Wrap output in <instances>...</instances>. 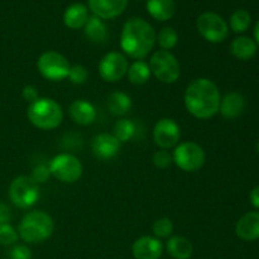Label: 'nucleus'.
<instances>
[{"label":"nucleus","mask_w":259,"mask_h":259,"mask_svg":"<svg viewBox=\"0 0 259 259\" xmlns=\"http://www.w3.org/2000/svg\"><path fill=\"white\" fill-rule=\"evenodd\" d=\"M187 111L200 120H206L219 113L220 91L210 78L200 77L192 81L185 91Z\"/></svg>","instance_id":"obj_1"},{"label":"nucleus","mask_w":259,"mask_h":259,"mask_svg":"<svg viewBox=\"0 0 259 259\" xmlns=\"http://www.w3.org/2000/svg\"><path fill=\"white\" fill-rule=\"evenodd\" d=\"M156 32L153 27L142 18H131L123 25L120 47L125 56L133 60H143L156 45Z\"/></svg>","instance_id":"obj_2"},{"label":"nucleus","mask_w":259,"mask_h":259,"mask_svg":"<svg viewBox=\"0 0 259 259\" xmlns=\"http://www.w3.org/2000/svg\"><path fill=\"white\" fill-rule=\"evenodd\" d=\"M55 230L52 217L43 210H34L23 217L18 227V234L23 242L37 244L51 238Z\"/></svg>","instance_id":"obj_3"},{"label":"nucleus","mask_w":259,"mask_h":259,"mask_svg":"<svg viewBox=\"0 0 259 259\" xmlns=\"http://www.w3.org/2000/svg\"><path fill=\"white\" fill-rule=\"evenodd\" d=\"M28 120L38 129L52 131L63 120V110L60 104L51 98H39L29 104L27 109Z\"/></svg>","instance_id":"obj_4"},{"label":"nucleus","mask_w":259,"mask_h":259,"mask_svg":"<svg viewBox=\"0 0 259 259\" xmlns=\"http://www.w3.org/2000/svg\"><path fill=\"white\" fill-rule=\"evenodd\" d=\"M148 65L152 75L163 83L176 82L181 75L179 61L169 51H156L152 55Z\"/></svg>","instance_id":"obj_5"},{"label":"nucleus","mask_w":259,"mask_h":259,"mask_svg":"<svg viewBox=\"0 0 259 259\" xmlns=\"http://www.w3.org/2000/svg\"><path fill=\"white\" fill-rule=\"evenodd\" d=\"M51 176L63 184H75L82 176V163L76 156L70 153H60L48 163Z\"/></svg>","instance_id":"obj_6"},{"label":"nucleus","mask_w":259,"mask_h":259,"mask_svg":"<svg viewBox=\"0 0 259 259\" xmlns=\"http://www.w3.org/2000/svg\"><path fill=\"white\" fill-rule=\"evenodd\" d=\"M206 154L204 148L195 142H182L175 147L172 161L184 172H196L204 166Z\"/></svg>","instance_id":"obj_7"},{"label":"nucleus","mask_w":259,"mask_h":259,"mask_svg":"<svg viewBox=\"0 0 259 259\" xmlns=\"http://www.w3.org/2000/svg\"><path fill=\"white\" fill-rule=\"evenodd\" d=\"M10 201L19 209L33 206L39 199V185L30 176H18L9 186Z\"/></svg>","instance_id":"obj_8"},{"label":"nucleus","mask_w":259,"mask_h":259,"mask_svg":"<svg viewBox=\"0 0 259 259\" xmlns=\"http://www.w3.org/2000/svg\"><path fill=\"white\" fill-rule=\"evenodd\" d=\"M37 68L43 77L57 82L68 77L71 63L62 53L57 51H47L38 58Z\"/></svg>","instance_id":"obj_9"},{"label":"nucleus","mask_w":259,"mask_h":259,"mask_svg":"<svg viewBox=\"0 0 259 259\" xmlns=\"http://www.w3.org/2000/svg\"><path fill=\"white\" fill-rule=\"evenodd\" d=\"M197 30L204 39L210 43H222L229 34L227 22L217 13H202L196 22Z\"/></svg>","instance_id":"obj_10"},{"label":"nucleus","mask_w":259,"mask_h":259,"mask_svg":"<svg viewBox=\"0 0 259 259\" xmlns=\"http://www.w3.org/2000/svg\"><path fill=\"white\" fill-rule=\"evenodd\" d=\"M128 67L129 62L126 56L121 52L113 51L101 58L99 63V73L106 82H118L124 76H126Z\"/></svg>","instance_id":"obj_11"},{"label":"nucleus","mask_w":259,"mask_h":259,"mask_svg":"<svg viewBox=\"0 0 259 259\" xmlns=\"http://www.w3.org/2000/svg\"><path fill=\"white\" fill-rule=\"evenodd\" d=\"M181 138L180 125L171 118H162L156 123L153 128L154 143L161 149L174 148L179 144Z\"/></svg>","instance_id":"obj_12"},{"label":"nucleus","mask_w":259,"mask_h":259,"mask_svg":"<svg viewBox=\"0 0 259 259\" xmlns=\"http://www.w3.org/2000/svg\"><path fill=\"white\" fill-rule=\"evenodd\" d=\"M121 143L114 137V134L100 133L95 136L91 142V149L96 158L109 161L113 159L120 151Z\"/></svg>","instance_id":"obj_13"},{"label":"nucleus","mask_w":259,"mask_h":259,"mask_svg":"<svg viewBox=\"0 0 259 259\" xmlns=\"http://www.w3.org/2000/svg\"><path fill=\"white\" fill-rule=\"evenodd\" d=\"M132 253L136 259H159L163 253V244L158 238L144 235L133 243Z\"/></svg>","instance_id":"obj_14"},{"label":"nucleus","mask_w":259,"mask_h":259,"mask_svg":"<svg viewBox=\"0 0 259 259\" xmlns=\"http://www.w3.org/2000/svg\"><path fill=\"white\" fill-rule=\"evenodd\" d=\"M89 9L100 19H114L123 14L128 0H88Z\"/></svg>","instance_id":"obj_15"},{"label":"nucleus","mask_w":259,"mask_h":259,"mask_svg":"<svg viewBox=\"0 0 259 259\" xmlns=\"http://www.w3.org/2000/svg\"><path fill=\"white\" fill-rule=\"evenodd\" d=\"M68 114L70 118L72 119L73 123L78 124V125H90L95 121L96 109L90 101L85 100V99H78L71 103L70 108H68Z\"/></svg>","instance_id":"obj_16"},{"label":"nucleus","mask_w":259,"mask_h":259,"mask_svg":"<svg viewBox=\"0 0 259 259\" xmlns=\"http://www.w3.org/2000/svg\"><path fill=\"white\" fill-rule=\"evenodd\" d=\"M238 237L247 242L259 239V212L250 211L243 215L235 225Z\"/></svg>","instance_id":"obj_17"},{"label":"nucleus","mask_w":259,"mask_h":259,"mask_svg":"<svg viewBox=\"0 0 259 259\" xmlns=\"http://www.w3.org/2000/svg\"><path fill=\"white\" fill-rule=\"evenodd\" d=\"M244 108V96L239 93H229L220 100L219 113L225 119H235L242 115Z\"/></svg>","instance_id":"obj_18"},{"label":"nucleus","mask_w":259,"mask_h":259,"mask_svg":"<svg viewBox=\"0 0 259 259\" xmlns=\"http://www.w3.org/2000/svg\"><path fill=\"white\" fill-rule=\"evenodd\" d=\"M89 8L82 3H75L65 10L63 23L70 29H81L89 20Z\"/></svg>","instance_id":"obj_19"},{"label":"nucleus","mask_w":259,"mask_h":259,"mask_svg":"<svg viewBox=\"0 0 259 259\" xmlns=\"http://www.w3.org/2000/svg\"><path fill=\"white\" fill-rule=\"evenodd\" d=\"M166 249L174 259H190L194 253V245L186 237L175 235L167 240Z\"/></svg>","instance_id":"obj_20"},{"label":"nucleus","mask_w":259,"mask_h":259,"mask_svg":"<svg viewBox=\"0 0 259 259\" xmlns=\"http://www.w3.org/2000/svg\"><path fill=\"white\" fill-rule=\"evenodd\" d=\"M147 10L158 22L169 20L176 13L175 0H147Z\"/></svg>","instance_id":"obj_21"},{"label":"nucleus","mask_w":259,"mask_h":259,"mask_svg":"<svg viewBox=\"0 0 259 259\" xmlns=\"http://www.w3.org/2000/svg\"><path fill=\"white\" fill-rule=\"evenodd\" d=\"M230 53L235 58L242 61H248L253 58L257 53V45L249 37H238L230 43Z\"/></svg>","instance_id":"obj_22"},{"label":"nucleus","mask_w":259,"mask_h":259,"mask_svg":"<svg viewBox=\"0 0 259 259\" xmlns=\"http://www.w3.org/2000/svg\"><path fill=\"white\" fill-rule=\"evenodd\" d=\"M83 33H85V37L94 43L104 42L108 37V29H106L105 23L103 22V19L95 17V15L89 18L85 27H83Z\"/></svg>","instance_id":"obj_23"},{"label":"nucleus","mask_w":259,"mask_h":259,"mask_svg":"<svg viewBox=\"0 0 259 259\" xmlns=\"http://www.w3.org/2000/svg\"><path fill=\"white\" fill-rule=\"evenodd\" d=\"M108 108L113 115L124 116L132 108V99L123 91H114L108 98Z\"/></svg>","instance_id":"obj_24"},{"label":"nucleus","mask_w":259,"mask_h":259,"mask_svg":"<svg viewBox=\"0 0 259 259\" xmlns=\"http://www.w3.org/2000/svg\"><path fill=\"white\" fill-rule=\"evenodd\" d=\"M151 70H149V65L143 60L134 61L132 65H129L128 72H126V77H128L129 82L133 85H144L148 82L151 78Z\"/></svg>","instance_id":"obj_25"},{"label":"nucleus","mask_w":259,"mask_h":259,"mask_svg":"<svg viewBox=\"0 0 259 259\" xmlns=\"http://www.w3.org/2000/svg\"><path fill=\"white\" fill-rule=\"evenodd\" d=\"M137 133V125L133 120L131 119H119L115 124H114V137L118 139L120 143H126V142L132 141L136 137Z\"/></svg>","instance_id":"obj_26"},{"label":"nucleus","mask_w":259,"mask_h":259,"mask_svg":"<svg viewBox=\"0 0 259 259\" xmlns=\"http://www.w3.org/2000/svg\"><path fill=\"white\" fill-rule=\"evenodd\" d=\"M156 42L161 47V50L169 51L175 48L179 43V34L176 30L171 27H164L159 30L156 37Z\"/></svg>","instance_id":"obj_27"},{"label":"nucleus","mask_w":259,"mask_h":259,"mask_svg":"<svg viewBox=\"0 0 259 259\" xmlns=\"http://www.w3.org/2000/svg\"><path fill=\"white\" fill-rule=\"evenodd\" d=\"M252 18L247 10H235L230 17V28L235 33H243L249 28Z\"/></svg>","instance_id":"obj_28"},{"label":"nucleus","mask_w":259,"mask_h":259,"mask_svg":"<svg viewBox=\"0 0 259 259\" xmlns=\"http://www.w3.org/2000/svg\"><path fill=\"white\" fill-rule=\"evenodd\" d=\"M152 230H153L154 237L158 238V239L168 238L172 234V232H174V223L168 218H159V219H157L153 223Z\"/></svg>","instance_id":"obj_29"},{"label":"nucleus","mask_w":259,"mask_h":259,"mask_svg":"<svg viewBox=\"0 0 259 259\" xmlns=\"http://www.w3.org/2000/svg\"><path fill=\"white\" fill-rule=\"evenodd\" d=\"M19 239L18 230L8 223V224L0 225V244L2 245H13Z\"/></svg>","instance_id":"obj_30"},{"label":"nucleus","mask_w":259,"mask_h":259,"mask_svg":"<svg viewBox=\"0 0 259 259\" xmlns=\"http://www.w3.org/2000/svg\"><path fill=\"white\" fill-rule=\"evenodd\" d=\"M89 71L83 65H73L71 66L70 72H68V80L73 85H82L88 81Z\"/></svg>","instance_id":"obj_31"},{"label":"nucleus","mask_w":259,"mask_h":259,"mask_svg":"<svg viewBox=\"0 0 259 259\" xmlns=\"http://www.w3.org/2000/svg\"><path fill=\"white\" fill-rule=\"evenodd\" d=\"M152 162L157 168H167L171 166L172 161V154L169 153L167 149H159V151L154 152L153 157H152Z\"/></svg>","instance_id":"obj_32"},{"label":"nucleus","mask_w":259,"mask_h":259,"mask_svg":"<svg viewBox=\"0 0 259 259\" xmlns=\"http://www.w3.org/2000/svg\"><path fill=\"white\" fill-rule=\"evenodd\" d=\"M30 177L33 179V181L37 182L38 185L45 184V182L48 181V179L51 177L50 168H48V164H38V166L34 167Z\"/></svg>","instance_id":"obj_33"},{"label":"nucleus","mask_w":259,"mask_h":259,"mask_svg":"<svg viewBox=\"0 0 259 259\" xmlns=\"http://www.w3.org/2000/svg\"><path fill=\"white\" fill-rule=\"evenodd\" d=\"M10 259H32V250L24 244H18L9 252Z\"/></svg>","instance_id":"obj_34"},{"label":"nucleus","mask_w":259,"mask_h":259,"mask_svg":"<svg viewBox=\"0 0 259 259\" xmlns=\"http://www.w3.org/2000/svg\"><path fill=\"white\" fill-rule=\"evenodd\" d=\"M22 96L27 103L32 104L34 103L35 100L39 99V91H38V88L34 85H27L23 88L22 90Z\"/></svg>","instance_id":"obj_35"},{"label":"nucleus","mask_w":259,"mask_h":259,"mask_svg":"<svg viewBox=\"0 0 259 259\" xmlns=\"http://www.w3.org/2000/svg\"><path fill=\"white\" fill-rule=\"evenodd\" d=\"M12 220V211L10 207L4 202H0V225L8 224Z\"/></svg>","instance_id":"obj_36"},{"label":"nucleus","mask_w":259,"mask_h":259,"mask_svg":"<svg viewBox=\"0 0 259 259\" xmlns=\"http://www.w3.org/2000/svg\"><path fill=\"white\" fill-rule=\"evenodd\" d=\"M249 200H250V204H252L255 209H259V186L254 187V189L250 191Z\"/></svg>","instance_id":"obj_37"},{"label":"nucleus","mask_w":259,"mask_h":259,"mask_svg":"<svg viewBox=\"0 0 259 259\" xmlns=\"http://www.w3.org/2000/svg\"><path fill=\"white\" fill-rule=\"evenodd\" d=\"M254 37H255V42L259 45V20L257 22V24H255L254 27Z\"/></svg>","instance_id":"obj_38"},{"label":"nucleus","mask_w":259,"mask_h":259,"mask_svg":"<svg viewBox=\"0 0 259 259\" xmlns=\"http://www.w3.org/2000/svg\"><path fill=\"white\" fill-rule=\"evenodd\" d=\"M257 151H258V153H259V141H258V143H257Z\"/></svg>","instance_id":"obj_39"}]
</instances>
